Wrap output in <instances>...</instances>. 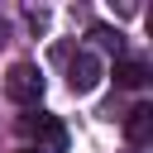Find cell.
I'll list each match as a JSON object with an SVG mask.
<instances>
[{
  "mask_svg": "<svg viewBox=\"0 0 153 153\" xmlns=\"http://www.w3.org/2000/svg\"><path fill=\"white\" fill-rule=\"evenodd\" d=\"M24 19H29V29H38V33H43V29H48V10H29V14H24Z\"/></svg>",
  "mask_w": 153,
  "mask_h": 153,
  "instance_id": "obj_7",
  "label": "cell"
},
{
  "mask_svg": "<svg viewBox=\"0 0 153 153\" xmlns=\"http://www.w3.org/2000/svg\"><path fill=\"white\" fill-rule=\"evenodd\" d=\"M19 129H24V134H38V143H43L48 153H67V129H62V120H57V115H38V120H33V115H24V120H19Z\"/></svg>",
  "mask_w": 153,
  "mask_h": 153,
  "instance_id": "obj_3",
  "label": "cell"
},
{
  "mask_svg": "<svg viewBox=\"0 0 153 153\" xmlns=\"http://www.w3.org/2000/svg\"><path fill=\"white\" fill-rule=\"evenodd\" d=\"M124 134H129L134 148H143V143L153 139V105H134V110L124 115Z\"/></svg>",
  "mask_w": 153,
  "mask_h": 153,
  "instance_id": "obj_4",
  "label": "cell"
},
{
  "mask_svg": "<svg viewBox=\"0 0 153 153\" xmlns=\"http://www.w3.org/2000/svg\"><path fill=\"white\" fill-rule=\"evenodd\" d=\"M5 43H10V24L0 19V48H5Z\"/></svg>",
  "mask_w": 153,
  "mask_h": 153,
  "instance_id": "obj_8",
  "label": "cell"
},
{
  "mask_svg": "<svg viewBox=\"0 0 153 153\" xmlns=\"http://www.w3.org/2000/svg\"><path fill=\"white\" fill-rule=\"evenodd\" d=\"M143 81H148V67H143V62H134V57H120V62H115V86L139 91Z\"/></svg>",
  "mask_w": 153,
  "mask_h": 153,
  "instance_id": "obj_5",
  "label": "cell"
},
{
  "mask_svg": "<svg viewBox=\"0 0 153 153\" xmlns=\"http://www.w3.org/2000/svg\"><path fill=\"white\" fill-rule=\"evenodd\" d=\"M5 96H10L14 105H38V100H43V72H38L33 62H14L10 76H5Z\"/></svg>",
  "mask_w": 153,
  "mask_h": 153,
  "instance_id": "obj_1",
  "label": "cell"
},
{
  "mask_svg": "<svg viewBox=\"0 0 153 153\" xmlns=\"http://www.w3.org/2000/svg\"><path fill=\"white\" fill-rule=\"evenodd\" d=\"M91 38H96L100 48H110V53H120V43H124V38H120V29H105V24H96V29H91Z\"/></svg>",
  "mask_w": 153,
  "mask_h": 153,
  "instance_id": "obj_6",
  "label": "cell"
},
{
  "mask_svg": "<svg viewBox=\"0 0 153 153\" xmlns=\"http://www.w3.org/2000/svg\"><path fill=\"white\" fill-rule=\"evenodd\" d=\"M100 76H105V67H100L96 53H67V86L76 96H91L100 86Z\"/></svg>",
  "mask_w": 153,
  "mask_h": 153,
  "instance_id": "obj_2",
  "label": "cell"
}]
</instances>
